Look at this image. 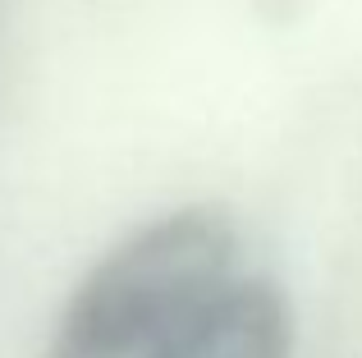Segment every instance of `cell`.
I'll use <instances>...</instances> for the list:
<instances>
[{"label":"cell","instance_id":"6da1fadb","mask_svg":"<svg viewBox=\"0 0 362 358\" xmlns=\"http://www.w3.org/2000/svg\"><path fill=\"white\" fill-rule=\"evenodd\" d=\"M234 280V230L211 207L160 216L106 253L69 294L51 358H147Z\"/></svg>","mask_w":362,"mask_h":358},{"label":"cell","instance_id":"7a4b0ae2","mask_svg":"<svg viewBox=\"0 0 362 358\" xmlns=\"http://www.w3.org/2000/svg\"><path fill=\"white\" fill-rule=\"evenodd\" d=\"M147 358H289V308L266 280H230Z\"/></svg>","mask_w":362,"mask_h":358}]
</instances>
